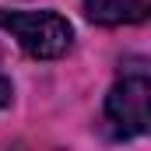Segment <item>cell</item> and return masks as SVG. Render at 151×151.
<instances>
[{"label":"cell","mask_w":151,"mask_h":151,"mask_svg":"<svg viewBox=\"0 0 151 151\" xmlns=\"http://www.w3.org/2000/svg\"><path fill=\"white\" fill-rule=\"evenodd\" d=\"M0 28L11 32L14 42L32 60H60L74 46V28L56 11H11L0 7Z\"/></svg>","instance_id":"obj_1"},{"label":"cell","mask_w":151,"mask_h":151,"mask_svg":"<svg viewBox=\"0 0 151 151\" xmlns=\"http://www.w3.org/2000/svg\"><path fill=\"white\" fill-rule=\"evenodd\" d=\"M106 123L113 137H141L151 127V77L144 63L127 67L106 95Z\"/></svg>","instance_id":"obj_2"},{"label":"cell","mask_w":151,"mask_h":151,"mask_svg":"<svg viewBox=\"0 0 151 151\" xmlns=\"http://www.w3.org/2000/svg\"><path fill=\"white\" fill-rule=\"evenodd\" d=\"M81 11L91 25H141L151 11V0H81Z\"/></svg>","instance_id":"obj_3"},{"label":"cell","mask_w":151,"mask_h":151,"mask_svg":"<svg viewBox=\"0 0 151 151\" xmlns=\"http://www.w3.org/2000/svg\"><path fill=\"white\" fill-rule=\"evenodd\" d=\"M11 95H14V88H11V81L0 74V109H7L11 106Z\"/></svg>","instance_id":"obj_4"}]
</instances>
